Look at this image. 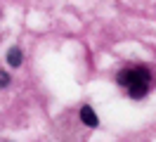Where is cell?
<instances>
[{
	"instance_id": "6da1fadb",
	"label": "cell",
	"mask_w": 156,
	"mask_h": 142,
	"mask_svg": "<svg viewBox=\"0 0 156 142\" xmlns=\"http://www.w3.org/2000/svg\"><path fill=\"white\" fill-rule=\"evenodd\" d=\"M149 81H151V74L147 66H130V69H121L116 76V83L121 88H126V93L133 97V100H142L149 90Z\"/></svg>"
},
{
	"instance_id": "3957f363",
	"label": "cell",
	"mask_w": 156,
	"mask_h": 142,
	"mask_svg": "<svg viewBox=\"0 0 156 142\" xmlns=\"http://www.w3.org/2000/svg\"><path fill=\"white\" fill-rule=\"evenodd\" d=\"M21 62H24L21 50H19V47H12L10 52H7V64H10L12 69H17V66H21Z\"/></svg>"
},
{
	"instance_id": "277c9868",
	"label": "cell",
	"mask_w": 156,
	"mask_h": 142,
	"mask_svg": "<svg viewBox=\"0 0 156 142\" xmlns=\"http://www.w3.org/2000/svg\"><path fill=\"white\" fill-rule=\"evenodd\" d=\"M7 85H10V74L0 71V88H7Z\"/></svg>"
},
{
	"instance_id": "7a4b0ae2",
	"label": "cell",
	"mask_w": 156,
	"mask_h": 142,
	"mask_svg": "<svg viewBox=\"0 0 156 142\" xmlns=\"http://www.w3.org/2000/svg\"><path fill=\"white\" fill-rule=\"evenodd\" d=\"M80 121L85 123L88 128H97V126H99V118H97V114H95V109L88 107V104L80 107Z\"/></svg>"
}]
</instances>
